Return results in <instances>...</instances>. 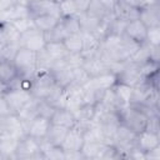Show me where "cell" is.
Wrapping results in <instances>:
<instances>
[{
    "label": "cell",
    "mask_w": 160,
    "mask_h": 160,
    "mask_svg": "<svg viewBox=\"0 0 160 160\" xmlns=\"http://www.w3.org/2000/svg\"><path fill=\"white\" fill-rule=\"evenodd\" d=\"M139 20L146 26H160V2L140 8Z\"/></svg>",
    "instance_id": "30bf717a"
},
{
    "label": "cell",
    "mask_w": 160,
    "mask_h": 160,
    "mask_svg": "<svg viewBox=\"0 0 160 160\" xmlns=\"http://www.w3.org/2000/svg\"><path fill=\"white\" fill-rule=\"evenodd\" d=\"M16 4H21V5H29L28 0H16Z\"/></svg>",
    "instance_id": "680465c9"
},
{
    "label": "cell",
    "mask_w": 160,
    "mask_h": 160,
    "mask_svg": "<svg viewBox=\"0 0 160 160\" xmlns=\"http://www.w3.org/2000/svg\"><path fill=\"white\" fill-rule=\"evenodd\" d=\"M51 125V121L50 119H46V118H42V116H36L32 121L29 122V125L26 126V134L38 139V140H41L46 136L48 134V130Z\"/></svg>",
    "instance_id": "7c38bea8"
},
{
    "label": "cell",
    "mask_w": 160,
    "mask_h": 160,
    "mask_svg": "<svg viewBox=\"0 0 160 160\" xmlns=\"http://www.w3.org/2000/svg\"><path fill=\"white\" fill-rule=\"evenodd\" d=\"M61 18H58L55 15H36L32 16V21H34V26L36 29H39L42 32H46L49 30H51L59 21Z\"/></svg>",
    "instance_id": "484cf974"
},
{
    "label": "cell",
    "mask_w": 160,
    "mask_h": 160,
    "mask_svg": "<svg viewBox=\"0 0 160 160\" xmlns=\"http://www.w3.org/2000/svg\"><path fill=\"white\" fill-rule=\"evenodd\" d=\"M45 36V41L46 42H51V41H64V39L68 36V32L65 30V28L61 24V19L60 21L49 31L44 32Z\"/></svg>",
    "instance_id": "d6a6232c"
},
{
    "label": "cell",
    "mask_w": 160,
    "mask_h": 160,
    "mask_svg": "<svg viewBox=\"0 0 160 160\" xmlns=\"http://www.w3.org/2000/svg\"><path fill=\"white\" fill-rule=\"evenodd\" d=\"M4 96L12 114H18L32 99L31 92L21 88H8L6 91L4 92Z\"/></svg>",
    "instance_id": "5b68a950"
},
{
    "label": "cell",
    "mask_w": 160,
    "mask_h": 160,
    "mask_svg": "<svg viewBox=\"0 0 160 160\" xmlns=\"http://www.w3.org/2000/svg\"><path fill=\"white\" fill-rule=\"evenodd\" d=\"M15 159L20 160H30V159H44V155L40 149V140L30 136L24 135L18 144Z\"/></svg>",
    "instance_id": "3957f363"
},
{
    "label": "cell",
    "mask_w": 160,
    "mask_h": 160,
    "mask_svg": "<svg viewBox=\"0 0 160 160\" xmlns=\"http://www.w3.org/2000/svg\"><path fill=\"white\" fill-rule=\"evenodd\" d=\"M145 130L151 131V132L160 134V121H159V114H154V115L148 116Z\"/></svg>",
    "instance_id": "bcb514c9"
},
{
    "label": "cell",
    "mask_w": 160,
    "mask_h": 160,
    "mask_svg": "<svg viewBox=\"0 0 160 160\" xmlns=\"http://www.w3.org/2000/svg\"><path fill=\"white\" fill-rule=\"evenodd\" d=\"M159 159H160V146L145 152V160H159Z\"/></svg>",
    "instance_id": "c3c4849f"
},
{
    "label": "cell",
    "mask_w": 160,
    "mask_h": 160,
    "mask_svg": "<svg viewBox=\"0 0 160 160\" xmlns=\"http://www.w3.org/2000/svg\"><path fill=\"white\" fill-rule=\"evenodd\" d=\"M146 42L154 46H160V26L148 28L146 34Z\"/></svg>",
    "instance_id": "7bdbcfd3"
},
{
    "label": "cell",
    "mask_w": 160,
    "mask_h": 160,
    "mask_svg": "<svg viewBox=\"0 0 160 160\" xmlns=\"http://www.w3.org/2000/svg\"><path fill=\"white\" fill-rule=\"evenodd\" d=\"M84 68V70L88 72V75L90 78H95L102 72H106V71H110L109 69V64H106L101 58H100V54L98 56H92V58H89V59H84V62L81 65Z\"/></svg>",
    "instance_id": "e0dca14e"
},
{
    "label": "cell",
    "mask_w": 160,
    "mask_h": 160,
    "mask_svg": "<svg viewBox=\"0 0 160 160\" xmlns=\"http://www.w3.org/2000/svg\"><path fill=\"white\" fill-rule=\"evenodd\" d=\"M85 160L84 154L80 151H65V160Z\"/></svg>",
    "instance_id": "681fc988"
},
{
    "label": "cell",
    "mask_w": 160,
    "mask_h": 160,
    "mask_svg": "<svg viewBox=\"0 0 160 160\" xmlns=\"http://www.w3.org/2000/svg\"><path fill=\"white\" fill-rule=\"evenodd\" d=\"M146 34H148V28L139 19L129 21L124 31V35H126L128 38L132 39L139 44H142L146 41Z\"/></svg>",
    "instance_id": "9a60e30c"
},
{
    "label": "cell",
    "mask_w": 160,
    "mask_h": 160,
    "mask_svg": "<svg viewBox=\"0 0 160 160\" xmlns=\"http://www.w3.org/2000/svg\"><path fill=\"white\" fill-rule=\"evenodd\" d=\"M14 25V28L21 34L24 31H26L28 29L32 28L34 26V21H32V18L31 16H28V18H22V19H18V20H14L11 22Z\"/></svg>",
    "instance_id": "ee69618b"
},
{
    "label": "cell",
    "mask_w": 160,
    "mask_h": 160,
    "mask_svg": "<svg viewBox=\"0 0 160 160\" xmlns=\"http://www.w3.org/2000/svg\"><path fill=\"white\" fill-rule=\"evenodd\" d=\"M59 11H60V16L61 18L72 16V15L78 14V9L75 6L74 0H62L59 4Z\"/></svg>",
    "instance_id": "f35d334b"
},
{
    "label": "cell",
    "mask_w": 160,
    "mask_h": 160,
    "mask_svg": "<svg viewBox=\"0 0 160 160\" xmlns=\"http://www.w3.org/2000/svg\"><path fill=\"white\" fill-rule=\"evenodd\" d=\"M116 79H118V82L126 84L131 88H134L144 81L141 72H140V65L131 60H128L124 62L122 68L116 74Z\"/></svg>",
    "instance_id": "8992f818"
},
{
    "label": "cell",
    "mask_w": 160,
    "mask_h": 160,
    "mask_svg": "<svg viewBox=\"0 0 160 160\" xmlns=\"http://www.w3.org/2000/svg\"><path fill=\"white\" fill-rule=\"evenodd\" d=\"M118 114H119L120 122L126 125L128 128H130L136 134L145 130L148 116L140 108H138L135 105L122 106L118 110Z\"/></svg>",
    "instance_id": "6da1fadb"
},
{
    "label": "cell",
    "mask_w": 160,
    "mask_h": 160,
    "mask_svg": "<svg viewBox=\"0 0 160 160\" xmlns=\"http://www.w3.org/2000/svg\"><path fill=\"white\" fill-rule=\"evenodd\" d=\"M0 160H4V158H2V155H1V152H0Z\"/></svg>",
    "instance_id": "94428289"
},
{
    "label": "cell",
    "mask_w": 160,
    "mask_h": 160,
    "mask_svg": "<svg viewBox=\"0 0 160 160\" xmlns=\"http://www.w3.org/2000/svg\"><path fill=\"white\" fill-rule=\"evenodd\" d=\"M85 12H88L89 15H91V16L99 19V20H102V19H105L111 11H109V10L100 2V0H91L90 5H89V8H88V10H86Z\"/></svg>",
    "instance_id": "e575fe53"
},
{
    "label": "cell",
    "mask_w": 160,
    "mask_h": 160,
    "mask_svg": "<svg viewBox=\"0 0 160 160\" xmlns=\"http://www.w3.org/2000/svg\"><path fill=\"white\" fill-rule=\"evenodd\" d=\"M9 114H12L11 109H10V106H9L4 94H1L0 95V116H6Z\"/></svg>",
    "instance_id": "7dc6e473"
},
{
    "label": "cell",
    "mask_w": 160,
    "mask_h": 160,
    "mask_svg": "<svg viewBox=\"0 0 160 160\" xmlns=\"http://www.w3.org/2000/svg\"><path fill=\"white\" fill-rule=\"evenodd\" d=\"M112 89H114V91H115V94H116V96L119 99V102H120L121 108L130 105V102H131V94H132V88L131 86L116 81V84L112 86Z\"/></svg>",
    "instance_id": "f546056e"
},
{
    "label": "cell",
    "mask_w": 160,
    "mask_h": 160,
    "mask_svg": "<svg viewBox=\"0 0 160 160\" xmlns=\"http://www.w3.org/2000/svg\"><path fill=\"white\" fill-rule=\"evenodd\" d=\"M4 46H5V44H2V42H0V60L2 59V52H4Z\"/></svg>",
    "instance_id": "6f0895ef"
},
{
    "label": "cell",
    "mask_w": 160,
    "mask_h": 160,
    "mask_svg": "<svg viewBox=\"0 0 160 160\" xmlns=\"http://www.w3.org/2000/svg\"><path fill=\"white\" fill-rule=\"evenodd\" d=\"M16 4V0H0V11H5L12 8Z\"/></svg>",
    "instance_id": "f5cc1de1"
},
{
    "label": "cell",
    "mask_w": 160,
    "mask_h": 160,
    "mask_svg": "<svg viewBox=\"0 0 160 160\" xmlns=\"http://www.w3.org/2000/svg\"><path fill=\"white\" fill-rule=\"evenodd\" d=\"M0 134H8L18 139H21L24 135H26L24 124L16 114L0 116Z\"/></svg>",
    "instance_id": "ba28073f"
},
{
    "label": "cell",
    "mask_w": 160,
    "mask_h": 160,
    "mask_svg": "<svg viewBox=\"0 0 160 160\" xmlns=\"http://www.w3.org/2000/svg\"><path fill=\"white\" fill-rule=\"evenodd\" d=\"M76 16L79 19L81 32H91L92 34L101 22V20L89 15L88 12H79V14H76Z\"/></svg>",
    "instance_id": "4316f807"
},
{
    "label": "cell",
    "mask_w": 160,
    "mask_h": 160,
    "mask_svg": "<svg viewBox=\"0 0 160 160\" xmlns=\"http://www.w3.org/2000/svg\"><path fill=\"white\" fill-rule=\"evenodd\" d=\"M138 134L124 124H119L114 135V145L122 148H132L135 145Z\"/></svg>",
    "instance_id": "8fae6325"
},
{
    "label": "cell",
    "mask_w": 160,
    "mask_h": 160,
    "mask_svg": "<svg viewBox=\"0 0 160 160\" xmlns=\"http://www.w3.org/2000/svg\"><path fill=\"white\" fill-rule=\"evenodd\" d=\"M82 34V50L81 55L84 59H89L92 56H98L101 49V41L98 40L91 32H81Z\"/></svg>",
    "instance_id": "2e32d148"
},
{
    "label": "cell",
    "mask_w": 160,
    "mask_h": 160,
    "mask_svg": "<svg viewBox=\"0 0 160 160\" xmlns=\"http://www.w3.org/2000/svg\"><path fill=\"white\" fill-rule=\"evenodd\" d=\"M135 145L140 150H142L144 152H146L151 149H155V148L160 146V134L144 130V131L138 134L136 140H135Z\"/></svg>",
    "instance_id": "5bb4252c"
},
{
    "label": "cell",
    "mask_w": 160,
    "mask_h": 160,
    "mask_svg": "<svg viewBox=\"0 0 160 160\" xmlns=\"http://www.w3.org/2000/svg\"><path fill=\"white\" fill-rule=\"evenodd\" d=\"M16 76H19L18 69L11 60H0V81L9 85Z\"/></svg>",
    "instance_id": "cb8c5ba5"
},
{
    "label": "cell",
    "mask_w": 160,
    "mask_h": 160,
    "mask_svg": "<svg viewBox=\"0 0 160 160\" xmlns=\"http://www.w3.org/2000/svg\"><path fill=\"white\" fill-rule=\"evenodd\" d=\"M55 86H56V82L50 71L36 72L32 78V85H31L30 92L32 98L45 100Z\"/></svg>",
    "instance_id": "277c9868"
},
{
    "label": "cell",
    "mask_w": 160,
    "mask_h": 160,
    "mask_svg": "<svg viewBox=\"0 0 160 160\" xmlns=\"http://www.w3.org/2000/svg\"><path fill=\"white\" fill-rule=\"evenodd\" d=\"M61 24L65 28L68 35L70 34H78L81 32L80 31V24H79V19L76 15L72 16H66V18H61Z\"/></svg>",
    "instance_id": "74e56055"
},
{
    "label": "cell",
    "mask_w": 160,
    "mask_h": 160,
    "mask_svg": "<svg viewBox=\"0 0 160 160\" xmlns=\"http://www.w3.org/2000/svg\"><path fill=\"white\" fill-rule=\"evenodd\" d=\"M50 105H52L55 109H61L66 106V94H65V89L56 85L52 91L50 92V95L45 99Z\"/></svg>",
    "instance_id": "83f0119b"
},
{
    "label": "cell",
    "mask_w": 160,
    "mask_h": 160,
    "mask_svg": "<svg viewBox=\"0 0 160 160\" xmlns=\"http://www.w3.org/2000/svg\"><path fill=\"white\" fill-rule=\"evenodd\" d=\"M118 79H116V75L111 71H106V72H102L95 78H90L89 82L98 90L102 91V90H106V89H110L112 88L115 84H116Z\"/></svg>",
    "instance_id": "44dd1931"
},
{
    "label": "cell",
    "mask_w": 160,
    "mask_h": 160,
    "mask_svg": "<svg viewBox=\"0 0 160 160\" xmlns=\"http://www.w3.org/2000/svg\"><path fill=\"white\" fill-rule=\"evenodd\" d=\"M84 145V135L82 131L74 126L68 130L62 142H61V149L64 151H80Z\"/></svg>",
    "instance_id": "9c48e42d"
},
{
    "label": "cell",
    "mask_w": 160,
    "mask_h": 160,
    "mask_svg": "<svg viewBox=\"0 0 160 160\" xmlns=\"http://www.w3.org/2000/svg\"><path fill=\"white\" fill-rule=\"evenodd\" d=\"M76 121H90L94 120L95 116V105L82 104L74 114Z\"/></svg>",
    "instance_id": "d590c367"
},
{
    "label": "cell",
    "mask_w": 160,
    "mask_h": 160,
    "mask_svg": "<svg viewBox=\"0 0 160 160\" xmlns=\"http://www.w3.org/2000/svg\"><path fill=\"white\" fill-rule=\"evenodd\" d=\"M64 45L69 52H81L82 50V34H70L64 39Z\"/></svg>",
    "instance_id": "1f68e13d"
},
{
    "label": "cell",
    "mask_w": 160,
    "mask_h": 160,
    "mask_svg": "<svg viewBox=\"0 0 160 160\" xmlns=\"http://www.w3.org/2000/svg\"><path fill=\"white\" fill-rule=\"evenodd\" d=\"M20 48H26L32 51H39L45 48L46 41L44 32L36 29L35 26L28 29L26 31L20 34V40H19Z\"/></svg>",
    "instance_id": "52a82bcc"
},
{
    "label": "cell",
    "mask_w": 160,
    "mask_h": 160,
    "mask_svg": "<svg viewBox=\"0 0 160 160\" xmlns=\"http://www.w3.org/2000/svg\"><path fill=\"white\" fill-rule=\"evenodd\" d=\"M140 72H141L142 79L145 80L146 78H149V76H151V75L159 72V62L148 60V61L140 64Z\"/></svg>",
    "instance_id": "60d3db41"
},
{
    "label": "cell",
    "mask_w": 160,
    "mask_h": 160,
    "mask_svg": "<svg viewBox=\"0 0 160 160\" xmlns=\"http://www.w3.org/2000/svg\"><path fill=\"white\" fill-rule=\"evenodd\" d=\"M16 115L19 116V119L21 120V122L24 124V128L26 130V126L29 125V122L32 121L38 116V99L32 98Z\"/></svg>",
    "instance_id": "7402d4cb"
},
{
    "label": "cell",
    "mask_w": 160,
    "mask_h": 160,
    "mask_svg": "<svg viewBox=\"0 0 160 160\" xmlns=\"http://www.w3.org/2000/svg\"><path fill=\"white\" fill-rule=\"evenodd\" d=\"M40 149L44 159L46 160H65V151L61 149V146L51 145L42 139L40 140Z\"/></svg>",
    "instance_id": "603a6c76"
},
{
    "label": "cell",
    "mask_w": 160,
    "mask_h": 160,
    "mask_svg": "<svg viewBox=\"0 0 160 160\" xmlns=\"http://www.w3.org/2000/svg\"><path fill=\"white\" fill-rule=\"evenodd\" d=\"M150 60L151 61H155V62H159L160 61V46L150 45Z\"/></svg>",
    "instance_id": "816d5d0a"
},
{
    "label": "cell",
    "mask_w": 160,
    "mask_h": 160,
    "mask_svg": "<svg viewBox=\"0 0 160 160\" xmlns=\"http://www.w3.org/2000/svg\"><path fill=\"white\" fill-rule=\"evenodd\" d=\"M100 2L109 10V11H114V8H115V5H116V2H118V0H100Z\"/></svg>",
    "instance_id": "db71d44e"
},
{
    "label": "cell",
    "mask_w": 160,
    "mask_h": 160,
    "mask_svg": "<svg viewBox=\"0 0 160 160\" xmlns=\"http://www.w3.org/2000/svg\"><path fill=\"white\" fill-rule=\"evenodd\" d=\"M74 2L78 9V14H79V12H85L88 10L91 0H74Z\"/></svg>",
    "instance_id": "f907efd6"
},
{
    "label": "cell",
    "mask_w": 160,
    "mask_h": 160,
    "mask_svg": "<svg viewBox=\"0 0 160 160\" xmlns=\"http://www.w3.org/2000/svg\"><path fill=\"white\" fill-rule=\"evenodd\" d=\"M106 142L104 141H84V145L81 148V152L86 159H99L101 150Z\"/></svg>",
    "instance_id": "f1b7e54d"
},
{
    "label": "cell",
    "mask_w": 160,
    "mask_h": 160,
    "mask_svg": "<svg viewBox=\"0 0 160 160\" xmlns=\"http://www.w3.org/2000/svg\"><path fill=\"white\" fill-rule=\"evenodd\" d=\"M139 12H140V9H139V8L128 5V4L121 2V1H119V0H118L116 5H115V8H114V11H112V14H114L118 19H121V20L128 21V22L139 19Z\"/></svg>",
    "instance_id": "ac0fdd59"
},
{
    "label": "cell",
    "mask_w": 160,
    "mask_h": 160,
    "mask_svg": "<svg viewBox=\"0 0 160 160\" xmlns=\"http://www.w3.org/2000/svg\"><path fill=\"white\" fill-rule=\"evenodd\" d=\"M55 108L52 105H50L46 100L44 99H38V115L46 118V119H51V116L55 112Z\"/></svg>",
    "instance_id": "ab89813d"
},
{
    "label": "cell",
    "mask_w": 160,
    "mask_h": 160,
    "mask_svg": "<svg viewBox=\"0 0 160 160\" xmlns=\"http://www.w3.org/2000/svg\"><path fill=\"white\" fill-rule=\"evenodd\" d=\"M6 89H8V85L0 81V95H1V94H4V92L6 91Z\"/></svg>",
    "instance_id": "9f6ffc18"
},
{
    "label": "cell",
    "mask_w": 160,
    "mask_h": 160,
    "mask_svg": "<svg viewBox=\"0 0 160 160\" xmlns=\"http://www.w3.org/2000/svg\"><path fill=\"white\" fill-rule=\"evenodd\" d=\"M51 124L59 125V126H64L66 129H71L76 125V119L74 116V114L68 110L66 108H61V109H56L54 115L50 119Z\"/></svg>",
    "instance_id": "d6986e66"
},
{
    "label": "cell",
    "mask_w": 160,
    "mask_h": 160,
    "mask_svg": "<svg viewBox=\"0 0 160 160\" xmlns=\"http://www.w3.org/2000/svg\"><path fill=\"white\" fill-rule=\"evenodd\" d=\"M29 9H30L31 18L36 15H55L58 18H61L59 11V4L51 0H41L39 2L30 4Z\"/></svg>",
    "instance_id": "4fadbf2b"
},
{
    "label": "cell",
    "mask_w": 160,
    "mask_h": 160,
    "mask_svg": "<svg viewBox=\"0 0 160 160\" xmlns=\"http://www.w3.org/2000/svg\"><path fill=\"white\" fill-rule=\"evenodd\" d=\"M45 50L46 52L51 56L52 60H60L64 59L69 51L66 50L65 45L62 41H51V42H46L45 45Z\"/></svg>",
    "instance_id": "4dcf8cb0"
},
{
    "label": "cell",
    "mask_w": 160,
    "mask_h": 160,
    "mask_svg": "<svg viewBox=\"0 0 160 160\" xmlns=\"http://www.w3.org/2000/svg\"><path fill=\"white\" fill-rule=\"evenodd\" d=\"M89 80H90V76L88 75V72L84 70L82 66H78V68L72 69V82L74 84H76L79 86H82Z\"/></svg>",
    "instance_id": "b9f144b4"
},
{
    "label": "cell",
    "mask_w": 160,
    "mask_h": 160,
    "mask_svg": "<svg viewBox=\"0 0 160 160\" xmlns=\"http://www.w3.org/2000/svg\"><path fill=\"white\" fill-rule=\"evenodd\" d=\"M130 60L136 62V64H139V65L145 62V61H148V60H150V45H149V42L145 41V42L140 44L139 49L130 58Z\"/></svg>",
    "instance_id": "8d00e7d4"
},
{
    "label": "cell",
    "mask_w": 160,
    "mask_h": 160,
    "mask_svg": "<svg viewBox=\"0 0 160 160\" xmlns=\"http://www.w3.org/2000/svg\"><path fill=\"white\" fill-rule=\"evenodd\" d=\"M121 2H125L128 5H131V6H135V8H141V0H119Z\"/></svg>",
    "instance_id": "11a10c76"
},
{
    "label": "cell",
    "mask_w": 160,
    "mask_h": 160,
    "mask_svg": "<svg viewBox=\"0 0 160 160\" xmlns=\"http://www.w3.org/2000/svg\"><path fill=\"white\" fill-rule=\"evenodd\" d=\"M121 40H122V46H124L125 51H126V52H128V55L131 58V56L135 54V51L139 49L140 44H139V42H136V41H134L132 39L128 38L126 35H122V36H121Z\"/></svg>",
    "instance_id": "f6af8a7d"
},
{
    "label": "cell",
    "mask_w": 160,
    "mask_h": 160,
    "mask_svg": "<svg viewBox=\"0 0 160 160\" xmlns=\"http://www.w3.org/2000/svg\"><path fill=\"white\" fill-rule=\"evenodd\" d=\"M51 1H54V2H56V4H60L62 0H51Z\"/></svg>",
    "instance_id": "91938a15"
},
{
    "label": "cell",
    "mask_w": 160,
    "mask_h": 160,
    "mask_svg": "<svg viewBox=\"0 0 160 160\" xmlns=\"http://www.w3.org/2000/svg\"><path fill=\"white\" fill-rule=\"evenodd\" d=\"M69 129L64 128V126H59V125H55V124H51L49 130H48V134L44 138V140L51 145H56V146H60L66 132H68ZM42 140V139H41Z\"/></svg>",
    "instance_id": "d4e9b609"
},
{
    "label": "cell",
    "mask_w": 160,
    "mask_h": 160,
    "mask_svg": "<svg viewBox=\"0 0 160 160\" xmlns=\"http://www.w3.org/2000/svg\"><path fill=\"white\" fill-rule=\"evenodd\" d=\"M51 56L46 52L45 48L36 51V72H44V71H50L51 64H52ZM35 72V74H36Z\"/></svg>",
    "instance_id": "836d02e7"
},
{
    "label": "cell",
    "mask_w": 160,
    "mask_h": 160,
    "mask_svg": "<svg viewBox=\"0 0 160 160\" xmlns=\"http://www.w3.org/2000/svg\"><path fill=\"white\" fill-rule=\"evenodd\" d=\"M12 62L21 78L32 79L36 72V51L29 50L26 48H19Z\"/></svg>",
    "instance_id": "7a4b0ae2"
},
{
    "label": "cell",
    "mask_w": 160,
    "mask_h": 160,
    "mask_svg": "<svg viewBox=\"0 0 160 160\" xmlns=\"http://www.w3.org/2000/svg\"><path fill=\"white\" fill-rule=\"evenodd\" d=\"M19 140L20 139L15 136L8 134H0V152L4 159H15V152Z\"/></svg>",
    "instance_id": "ffe728a7"
}]
</instances>
